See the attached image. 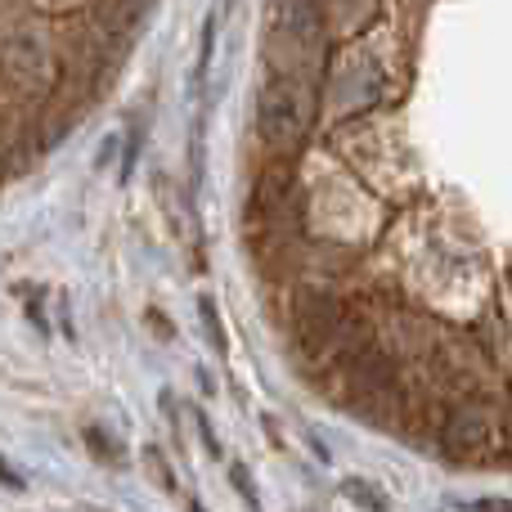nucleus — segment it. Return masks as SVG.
I'll return each instance as SVG.
<instances>
[{
    "instance_id": "obj_1",
    "label": "nucleus",
    "mask_w": 512,
    "mask_h": 512,
    "mask_svg": "<svg viewBox=\"0 0 512 512\" xmlns=\"http://www.w3.org/2000/svg\"><path fill=\"white\" fill-rule=\"evenodd\" d=\"M256 126L270 149L292 153L310 131V90L288 77H274L256 99Z\"/></svg>"
},
{
    "instance_id": "obj_2",
    "label": "nucleus",
    "mask_w": 512,
    "mask_h": 512,
    "mask_svg": "<svg viewBox=\"0 0 512 512\" xmlns=\"http://www.w3.org/2000/svg\"><path fill=\"white\" fill-rule=\"evenodd\" d=\"M499 409L490 405V400H463V405L450 409V418H445L441 427V445L450 459H472V454L490 450V441L499 436Z\"/></svg>"
},
{
    "instance_id": "obj_3",
    "label": "nucleus",
    "mask_w": 512,
    "mask_h": 512,
    "mask_svg": "<svg viewBox=\"0 0 512 512\" xmlns=\"http://www.w3.org/2000/svg\"><path fill=\"white\" fill-rule=\"evenodd\" d=\"M342 495L351 499V504L369 508V512H387V495H378V486H369V481H360V477L342 481Z\"/></svg>"
},
{
    "instance_id": "obj_4",
    "label": "nucleus",
    "mask_w": 512,
    "mask_h": 512,
    "mask_svg": "<svg viewBox=\"0 0 512 512\" xmlns=\"http://www.w3.org/2000/svg\"><path fill=\"white\" fill-rule=\"evenodd\" d=\"M234 486L243 490V499H248L252 512H261V499H256V486H252V472L248 468H234Z\"/></svg>"
},
{
    "instance_id": "obj_5",
    "label": "nucleus",
    "mask_w": 512,
    "mask_h": 512,
    "mask_svg": "<svg viewBox=\"0 0 512 512\" xmlns=\"http://www.w3.org/2000/svg\"><path fill=\"white\" fill-rule=\"evenodd\" d=\"M198 310H203V324L212 328V342H216V346H225V333H221V319H216V306L203 297V306H198Z\"/></svg>"
},
{
    "instance_id": "obj_6",
    "label": "nucleus",
    "mask_w": 512,
    "mask_h": 512,
    "mask_svg": "<svg viewBox=\"0 0 512 512\" xmlns=\"http://www.w3.org/2000/svg\"><path fill=\"white\" fill-rule=\"evenodd\" d=\"M468 512H512V499H477L468 504Z\"/></svg>"
},
{
    "instance_id": "obj_7",
    "label": "nucleus",
    "mask_w": 512,
    "mask_h": 512,
    "mask_svg": "<svg viewBox=\"0 0 512 512\" xmlns=\"http://www.w3.org/2000/svg\"><path fill=\"white\" fill-rule=\"evenodd\" d=\"M189 512H203V508H189Z\"/></svg>"
}]
</instances>
